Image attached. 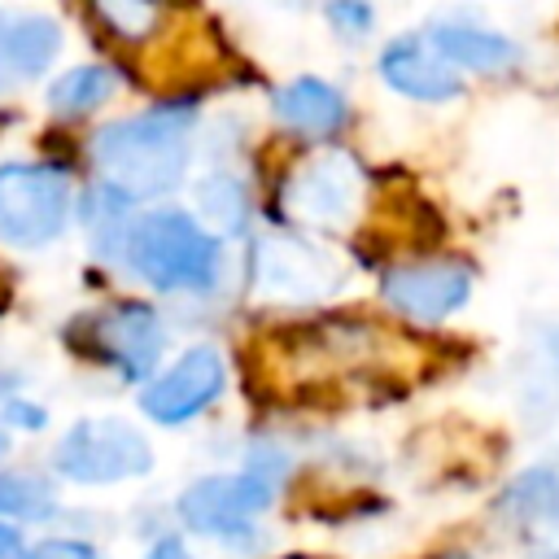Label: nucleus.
I'll return each mask as SVG.
<instances>
[{
  "label": "nucleus",
  "instance_id": "nucleus-1",
  "mask_svg": "<svg viewBox=\"0 0 559 559\" xmlns=\"http://www.w3.org/2000/svg\"><path fill=\"white\" fill-rule=\"evenodd\" d=\"M197 118V100H162L153 109L105 122L92 135V162L100 170V183H109L127 201L166 197L170 188H179L192 162Z\"/></svg>",
  "mask_w": 559,
  "mask_h": 559
},
{
  "label": "nucleus",
  "instance_id": "nucleus-22",
  "mask_svg": "<svg viewBox=\"0 0 559 559\" xmlns=\"http://www.w3.org/2000/svg\"><path fill=\"white\" fill-rule=\"evenodd\" d=\"M4 419H9L13 428L35 432V428L48 424V411H44V406H31V402H22V397H9V402H4Z\"/></svg>",
  "mask_w": 559,
  "mask_h": 559
},
{
  "label": "nucleus",
  "instance_id": "nucleus-19",
  "mask_svg": "<svg viewBox=\"0 0 559 559\" xmlns=\"http://www.w3.org/2000/svg\"><path fill=\"white\" fill-rule=\"evenodd\" d=\"M197 205H201V218L214 227V236H240L249 227V192L227 170H210L197 183Z\"/></svg>",
  "mask_w": 559,
  "mask_h": 559
},
{
  "label": "nucleus",
  "instance_id": "nucleus-9",
  "mask_svg": "<svg viewBox=\"0 0 559 559\" xmlns=\"http://www.w3.org/2000/svg\"><path fill=\"white\" fill-rule=\"evenodd\" d=\"M227 384V362L214 345H188L170 367H162L144 389H140V411L162 424L179 428L210 411Z\"/></svg>",
  "mask_w": 559,
  "mask_h": 559
},
{
  "label": "nucleus",
  "instance_id": "nucleus-10",
  "mask_svg": "<svg viewBox=\"0 0 559 559\" xmlns=\"http://www.w3.org/2000/svg\"><path fill=\"white\" fill-rule=\"evenodd\" d=\"M380 297L415 323H441L472 297V266L454 258L397 262L380 275Z\"/></svg>",
  "mask_w": 559,
  "mask_h": 559
},
{
  "label": "nucleus",
  "instance_id": "nucleus-27",
  "mask_svg": "<svg viewBox=\"0 0 559 559\" xmlns=\"http://www.w3.org/2000/svg\"><path fill=\"white\" fill-rule=\"evenodd\" d=\"M4 450H9V432H4V424H0V459H4Z\"/></svg>",
  "mask_w": 559,
  "mask_h": 559
},
{
  "label": "nucleus",
  "instance_id": "nucleus-8",
  "mask_svg": "<svg viewBox=\"0 0 559 559\" xmlns=\"http://www.w3.org/2000/svg\"><path fill=\"white\" fill-rule=\"evenodd\" d=\"M249 280L271 301H319L341 288V262L306 236L271 231L249 245Z\"/></svg>",
  "mask_w": 559,
  "mask_h": 559
},
{
  "label": "nucleus",
  "instance_id": "nucleus-21",
  "mask_svg": "<svg viewBox=\"0 0 559 559\" xmlns=\"http://www.w3.org/2000/svg\"><path fill=\"white\" fill-rule=\"evenodd\" d=\"M13 559H96V550L79 537H44L35 546H22Z\"/></svg>",
  "mask_w": 559,
  "mask_h": 559
},
{
  "label": "nucleus",
  "instance_id": "nucleus-6",
  "mask_svg": "<svg viewBox=\"0 0 559 559\" xmlns=\"http://www.w3.org/2000/svg\"><path fill=\"white\" fill-rule=\"evenodd\" d=\"M52 467L74 485H118L153 472V445L122 415H87L52 445Z\"/></svg>",
  "mask_w": 559,
  "mask_h": 559
},
{
  "label": "nucleus",
  "instance_id": "nucleus-14",
  "mask_svg": "<svg viewBox=\"0 0 559 559\" xmlns=\"http://www.w3.org/2000/svg\"><path fill=\"white\" fill-rule=\"evenodd\" d=\"M424 39L437 48V57H441L445 66H454V70H476V74H498V70H507V66L520 57V48H515L507 35L485 31V26H472V22H454V17L432 22Z\"/></svg>",
  "mask_w": 559,
  "mask_h": 559
},
{
  "label": "nucleus",
  "instance_id": "nucleus-13",
  "mask_svg": "<svg viewBox=\"0 0 559 559\" xmlns=\"http://www.w3.org/2000/svg\"><path fill=\"white\" fill-rule=\"evenodd\" d=\"M275 118L288 127V131H297V135H306V140H332L345 122H349V105H345V96L328 83V79H314V74H301V79H293V83H284L280 92H275Z\"/></svg>",
  "mask_w": 559,
  "mask_h": 559
},
{
  "label": "nucleus",
  "instance_id": "nucleus-11",
  "mask_svg": "<svg viewBox=\"0 0 559 559\" xmlns=\"http://www.w3.org/2000/svg\"><path fill=\"white\" fill-rule=\"evenodd\" d=\"M61 22L44 9H0V92H17L52 70L61 57Z\"/></svg>",
  "mask_w": 559,
  "mask_h": 559
},
{
  "label": "nucleus",
  "instance_id": "nucleus-15",
  "mask_svg": "<svg viewBox=\"0 0 559 559\" xmlns=\"http://www.w3.org/2000/svg\"><path fill=\"white\" fill-rule=\"evenodd\" d=\"M502 515L524 528L559 533V472L555 467H524L498 498Z\"/></svg>",
  "mask_w": 559,
  "mask_h": 559
},
{
  "label": "nucleus",
  "instance_id": "nucleus-20",
  "mask_svg": "<svg viewBox=\"0 0 559 559\" xmlns=\"http://www.w3.org/2000/svg\"><path fill=\"white\" fill-rule=\"evenodd\" d=\"M328 26L341 35V39H362V35H371V26H376V9H371V0H328Z\"/></svg>",
  "mask_w": 559,
  "mask_h": 559
},
{
  "label": "nucleus",
  "instance_id": "nucleus-5",
  "mask_svg": "<svg viewBox=\"0 0 559 559\" xmlns=\"http://www.w3.org/2000/svg\"><path fill=\"white\" fill-rule=\"evenodd\" d=\"M70 345L122 380L148 384L166 354V323L148 301H109L74 323Z\"/></svg>",
  "mask_w": 559,
  "mask_h": 559
},
{
  "label": "nucleus",
  "instance_id": "nucleus-18",
  "mask_svg": "<svg viewBox=\"0 0 559 559\" xmlns=\"http://www.w3.org/2000/svg\"><path fill=\"white\" fill-rule=\"evenodd\" d=\"M87 9L118 44H148L170 17L166 0H87Z\"/></svg>",
  "mask_w": 559,
  "mask_h": 559
},
{
  "label": "nucleus",
  "instance_id": "nucleus-23",
  "mask_svg": "<svg viewBox=\"0 0 559 559\" xmlns=\"http://www.w3.org/2000/svg\"><path fill=\"white\" fill-rule=\"evenodd\" d=\"M144 559H197V555H192V546H188L183 537L166 533V537H157V542L148 546V555H144Z\"/></svg>",
  "mask_w": 559,
  "mask_h": 559
},
{
  "label": "nucleus",
  "instance_id": "nucleus-24",
  "mask_svg": "<svg viewBox=\"0 0 559 559\" xmlns=\"http://www.w3.org/2000/svg\"><path fill=\"white\" fill-rule=\"evenodd\" d=\"M22 546H26V542H22V528H13V524L0 520V559H13Z\"/></svg>",
  "mask_w": 559,
  "mask_h": 559
},
{
  "label": "nucleus",
  "instance_id": "nucleus-28",
  "mask_svg": "<svg viewBox=\"0 0 559 559\" xmlns=\"http://www.w3.org/2000/svg\"><path fill=\"white\" fill-rule=\"evenodd\" d=\"M0 301H4V288H0Z\"/></svg>",
  "mask_w": 559,
  "mask_h": 559
},
{
  "label": "nucleus",
  "instance_id": "nucleus-16",
  "mask_svg": "<svg viewBox=\"0 0 559 559\" xmlns=\"http://www.w3.org/2000/svg\"><path fill=\"white\" fill-rule=\"evenodd\" d=\"M61 507H57V485L39 472H26V467H4L0 472V520L4 524H44L52 520Z\"/></svg>",
  "mask_w": 559,
  "mask_h": 559
},
{
  "label": "nucleus",
  "instance_id": "nucleus-12",
  "mask_svg": "<svg viewBox=\"0 0 559 559\" xmlns=\"http://www.w3.org/2000/svg\"><path fill=\"white\" fill-rule=\"evenodd\" d=\"M380 79L397 96H411V100H424V105H441V100H454L463 92L459 70L445 66L437 57V48L428 39H419V35H397V39L384 44Z\"/></svg>",
  "mask_w": 559,
  "mask_h": 559
},
{
  "label": "nucleus",
  "instance_id": "nucleus-3",
  "mask_svg": "<svg viewBox=\"0 0 559 559\" xmlns=\"http://www.w3.org/2000/svg\"><path fill=\"white\" fill-rule=\"evenodd\" d=\"M284 454L280 450H253L240 472H218L192 480L175 511L188 533L218 537V542H240L253 533V524L271 511L280 480H284Z\"/></svg>",
  "mask_w": 559,
  "mask_h": 559
},
{
  "label": "nucleus",
  "instance_id": "nucleus-2",
  "mask_svg": "<svg viewBox=\"0 0 559 559\" xmlns=\"http://www.w3.org/2000/svg\"><path fill=\"white\" fill-rule=\"evenodd\" d=\"M118 262L157 293L205 297L223 284L227 249L223 236H214L197 214L166 205L131 218Z\"/></svg>",
  "mask_w": 559,
  "mask_h": 559
},
{
  "label": "nucleus",
  "instance_id": "nucleus-17",
  "mask_svg": "<svg viewBox=\"0 0 559 559\" xmlns=\"http://www.w3.org/2000/svg\"><path fill=\"white\" fill-rule=\"evenodd\" d=\"M114 92H118V74L109 66H74L52 79L48 109L57 118H83V114L100 109L105 100H114Z\"/></svg>",
  "mask_w": 559,
  "mask_h": 559
},
{
  "label": "nucleus",
  "instance_id": "nucleus-26",
  "mask_svg": "<svg viewBox=\"0 0 559 559\" xmlns=\"http://www.w3.org/2000/svg\"><path fill=\"white\" fill-rule=\"evenodd\" d=\"M432 559H472L467 550H441V555H432Z\"/></svg>",
  "mask_w": 559,
  "mask_h": 559
},
{
  "label": "nucleus",
  "instance_id": "nucleus-7",
  "mask_svg": "<svg viewBox=\"0 0 559 559\" xmlns=\"http://www.w3.org/2000/svg\"><path fill=\"white\" fill-rule=\"evenodd\" d=\"M70 183L39 162L0 166V240L13 249H44L70 227Z\"/></svg>",
  "mask_w": 559,
  "mask_h": 559
},
{
  "label": "nucleus",
  "instance_id": "nucleus-25",
  "mask_svg": "<svg viewBox=\"0 0 559 559\" xmlns=\"http://www.w3.org/2000/svg\"><path fill=\"white\" fill-rule=\"evenodd\" d=\"M546 345H550V362H555V376H559V328L546 336Z\"/></svg>",
  "mask_w": 559,
  "mask_h": 559
},
{
  "label": "nucleus",
  "instance_id": "nucleus-4",
  "mask_svg": "<svg viewBox=\"0 0 559 559\" xmlns=\"http://www.w3.org/2000/svg\"><path fill=\"white\" fill-rule=\"evenodd\" d=\"M275 201L310 231H345L367 201V175L345 148H319L280 179Z\"/></svg>",
  "mask_w": 559,
  "mask_h": 559
}]
</instances>
